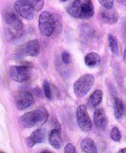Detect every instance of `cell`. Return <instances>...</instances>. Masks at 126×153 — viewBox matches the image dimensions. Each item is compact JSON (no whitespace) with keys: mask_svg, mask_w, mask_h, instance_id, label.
I'll use <instances>...</instances> for the list:
<instances>
[{"mask_svg":"<svg viewBox=\"0 0 126 153\" xmlns=\"http://www.w3.org/2000/svg\"><path fill=\"white\" fill-rule=\"evenodd\" d=\"M49 118V113L43 107L37 108L33 111L25 113L20 117V122L25 128L34 126H42Z\"/></svg>","mask_w":126,"mask_h":153,"instance_id":"cell-1","label":"cell"},{"mask_svg":"<svg viewBox=\"0 0 126 153\" xmlns=\"http://www.w3.org/2000/svg\"><path fill=\"white\" fill-rule=\"evenodd\" d=\"M68 13L75 18L88 19L94 16V6L91 0H74Z\"/></svg>","mask_w":126,"mask_h":153,"instance_id":"cell-2","label":"cell"},{"mask_svg":"<svg viewBox=\"0 0 126 153\" xmlns=\"http://www.w3.org/2000/svg\"><path fill=\"white\" fill-rule=\"evenodd\" d=\"M95 83L94 76L90 74H85L79 78L74 85H73V90L75 95L78 97H85L92 88L93 85Z\"/></svg>","mask_w":126,"mask_h":153,"instance_id":"cell-3","label":"cell"},{"mask_svg":"<svg viewBox=\"0 0 126 153\" xmlns=\"http://www.w3.org/2000/svg\"><path fill=\"white\" fill-rule=\"evenodd\" d=\"M40 32L47 37L52 36L54 33V19L52 14L48 11H43L39 16Z\"/></svg>","mask_w":126,"mask_h":153,"instance_id":"cell-4","label":"cell"},{"mask_svg":"<svg viewBox=\"0 0 126 153\" xmlns=\"http://www.w3.org/2000/svg\"><path fill=\"white\" fill-rule=\"evenodd\" d=\"M77 122L83 131H89L92 129V122L85 105H81L77 109Z\"/></svg>","mask_w":126,"mask_h":153,"instance_id":"cell-5","label":"cell"},{"mask_svg":"<svg viewBox=\"0 0 126 153\" xmlns=\"http://www.w3.org/2000/svg\"><path fill=\"white\" fill-rule=\"evenodd\" d=\"M3 19L5 23L7 25H9V27L13 29L16 33H20L24 28L23 22L19 18L18 14L16 11H11V10L5 11L3 13Z\"/></svg>","mask_w":126,"mask_h":153,"instance_id":"cell-6","label":"cell"},{"mask_svg":"<svg viewBox=\"0 0 126 153\" xmlns=\"http://www.w3.org/2000/svg\"><path fill=\"white\" fill-rule=\"evenodd\" d=\"M15 11L22 18L26 20H32L34 17V9L33 7L26 1V0H17L14 5Z\"/></svg>","mask_w":126,"mask_h":153,"instance_id":"cell-7","label":"cell"},{"mask_svg":"<svg viewBox=\"0 0 126 153\" xmlns=\"http://www.w3.org/2000/svg\"><path fill=\"white\" fill-rule=\"evenodd\" d=\"M10 76L16 82H25L30 78V68L24 65L12 66L10 68Z\"/></svg>","mask_w":126,"mask_h":153,"instance_id":"cell-8","label":"cell"},{"mask_svg":"<svg viewBox=\"0 0 126 153\" xmlns=\"http://www.w3.org/2000/svg\"><path fill=\"white\" fill-rule=\"evenodd\" d=\"M15 102L19 110H24L32 106L34 103L33 96L29 91H20L16 94Z\"/></svg>","mask_w":126,"mask_h":153,"instance_id":"cell-9","label":"cell"},{"mask_svg":"<svg viewBox=\"0 0 126 153\" xmlns=\"http://www.w3.org/2000/svg\"><path fill=\"white\" fill-rule=\"evenodd\" d=\"M17 52L24 56L35 57L40 53V42L38 40L29 41L17 49Z\"/></svg>","mask_w":126,"mask_h":153,"instance_id":"cell-10","label":"cell"},{"mask_svg":"<svg viewBox=\"0 0 126 153\" xmlns=\"http://www.w3.org/2000/svg\"><path fill=\"white\" fill-rule=\"evenodd\" d=\"M46 139V131L44 129H37L35 130L27 139V145L32 148L37 143H42Z\"/></svg>","mask_w":126,"mask_h":153,"instance_id":"cell-11","label":"cell"},{"mask_svg":"<svg viewBox=\"0 0 126 153\" xmlns=\"http://www.w3.org/2000/svg\"><path fill=\"white\" fill-rule=\"evenodd\" d=\"M94 123L99 130H105L108 123V119L103 108H98L94 112Z\"/></svg>","mask_w":126,"mask_h":153,"instance_id":"cell-12","label":"cell"},{"mask_svg":"<svg viewBox=\"0 0 126 153\" xmlns=\"http://www.w3.org/2000/svg\"><path fill=\"white\" fill-rule=\"evenodd\" d=\"M100 18L105 24L114 25L118 21V14L115 10L104 8L100 12Z\"/></svg>","mask_w":126,"mask_h":153,"instance_id":"cell-13","label":"cell"},{"mask_svg":"<svg viewBox=\"0 0 126 153\" xmlns=\"http://www.w3.org/2000/svg\"><path fill=\"white\" fill-rule=\"evenodd\" d=\"M49 142L50 144L56 149H59L62 146V139L60 135V131L59 129L52 130L49 134Z\"/></svg>","mask_w":126,"mask_h":153,"instance_id":"cell-14","label":"cell"},{"mask_svg":"<svg viewBox=\"0 0 126 153\" xmlns=\"http://www.w3.org/2000/svg\"><path fill=\"white\" fill-rule=\"evenodd\" d=\"M103 99V91L100 89H96L95 90L91 96L89 97L88 100H87V105L90 108H95L98 105H100V103L102 102Z\"/></svg>","mask_w":126,"mask_h":153,"instance_id":"cell-15","label":"cell"},{"mask_svg":"<svg viewBox=\"0 0 126 153\" xmlns=\"http://www.w3.org/2000/svg\"><path fill=\"white\" fill-rule=\"evenodd\" d=\"M80 147L82 151L86 153H96L97 152V148L93 140L90 138H85L82 140L80 143Z\"/></svg>","mask_w":126,"mask_h":153,"instance_id":"cell-16","label":"cell"},{"mask_svg":"<svg viewBox=\"0 0 126 153\" xmlns=\"http://www.w3.org/2000/svg\"><path fill=\"white\" fill-rule=\"evenodd\" d=\"M101 61V57L96 52H89L85 56V63L88 67H96Z\"/></svg>","mask_w":126,"mask_h":153,"instance_id":"cell-17","label":"cell"},{"mask_svg":"<svg viewBox=\"0 0 126 153\" xmlns=\"http://www.w3.org/2000/svg\"><path fill=\"white\" fill-rule=\"evenodd\" d=\"M113 109H114V115L116 119H120L124 112V106H123V103L122 101L118 98V97H114L113 98Z\"/></svg>","mask_w":126,"mask_h":153,"instance_id":"cell-18","label":"cell"},{"mask_svg":"<svg viewBox=\"0 0 126 153\" xmlns=\"http://www.w3.org/2000/svg\"><path fill=\"white\" fill-rule=\"evenodd\" d=\"M108 43H109L110 51H111L114 55H119L120 50H119L118 42H117V39H116L113 35H112V34H109V35H108Z\"/></svg>","mask_w":126,"mask_h":153,"instance_id":"cell-19","label":"cell"},{"mask_svg":"<svg viewBox=\"0 0 126 153\" xmlns=\"http://www.w3.org/2000/svg\"><path fill=\"white\" fill-rule=\"evenodd\" d=\"M54 19V33L53 35H58L62 31V20L61 16L58 14H52Z\"/></svg>","mask_w":126,"mask_h":153,"instance_id":"cell-20","label":"cell"},{"mask_svg":"<svg viewBox=\"0 0 126 153\" xmlns=\"http://www.w3.org/2000/svg\"><path fill=\"white\" fill-rule=\"evenodd\" d=\"M26 1L33 7L35 11H41L44 6L43 0H26Z\"/></svg>","mask_w":126,"mask_h":153,"instance_id":"cell-21","label":"cell"},{"mask_svg":"<svg viewBox=\"0 0 126 153\" xmlns=\"http://www.w3.org/2000/svg\"><path fill=\"white\" fill-rule=\"evenodd\" d=\"M110 138H111L113 140L116 141V142H118V141L121 140L122 134H121L120 130H119L117 127H113V128L112 129V131H111V132H110Z\"/></svg>","mask_w":126,"mask_h":153,"instance_id":"cell-22","label":"cell"},{"mask_svg":"<svg viewBox=\"0 0 126 153\" xmlns=\"http://www.w3.org/2000/svg\"><path fill=\"white\" fill-rule=\"evenodd\" d=\"M43 93L45 95V97L48 98V99H51V97H52V94H51V89H50V83L45 80L43 82Z\"/></svg>","mask_w":126,"mask_h":153,"instance_id":"cell-23","label":"cell"},{"mask_svg":"<svg viewBox=\"0 0 126 153\" xmlns=\"http://www.w3.org/2000/svg\"><path fill=\"white\" fill-rule=\"evenodd\" d=\"M99 4L106 9H112L113 7V0H98Z\"/></svg>","mask_w":126,"mask_h":153,"instance_id":"cell-24","label":"cell"},{"mask_svg":"<svg viewBox=\"0 0 126 153\" xmlns=\"http://www.w3.org/2000/svg\"><path fill=\"white\" fill-rule=\"evenodd\" d=\"M61 59H62V61L64 62L65 64H70V61H71V57H70V54L68 52V51H64L61 55Z\"/></svg>","mask_w":126,"mask_h":153,"instance_id":"cell-25","label":"cell"},{"mask_svg":"<svg viewBox=\"0 0 126 153\" xmlns=\"http://www.w3.org/2000/svg\"><path fill=\"white\" fill-rule=\"evenodd\" d=\"M64 152H66V153H75L76 152V148H75V146L73 144L69 143L64 148Z\"/></svg>","mask_w":126,"mask_h":153,"instance_id":"cell-26","label":"cell"},{"mask_svg":"<svg viewBox=\"0 0 126 153\" xmlns=\"http://www.w3.org/2000/svg\"><path fill=\"white\" fill-rule=\"evenodd\" d=\"M122 34H123V37H124L125 41H126V23H124L123 25H122Z\"/></svg>","mask_w":126,"mask_h":153,"instance_id":"cell-27","label":"cell"},{"mask_svg":"<svg viewBox=\"0 0 126 153\" xmlns=\"http://www.w3.org/2000/svg\"><path fill=\"white\" fill-rule=\"evenodd\" d=\"M117 1L122 5H126V0H117Z\"/></svg>","mask_w":126,"mask_h":153,"instance_id":"cell-28","label":"cell"},{"mask_svg":"<svg viewBox=\"0 0 126 153\" xmlns=\"http://www.w3.org/2000/svg\"><path fill=\"white\" fill-rule=\"evenodd\" d=\"M123 60H124V63L126 64V49L124 50V53H123Z\"/></svg>","mask_w":126,"mask_h":153,"instance_id":"cell-29","label":"cell"},{"mask_svg":"<svg viewBox=\"0 0 126 153\" xmlns=\"http://www.w3.org/2000/svg\"><path fill=\"white\" fill-rule=\"evenodd\" d=\"M119 152H120V153H124V152H126V148L120 149V150H119Z\"/></svg>","mask_w":126,"mask_h":153,"instance_id":"cell-30","label":"cell"},{"mask_svg":"<svg viewBox=\"0 0 126 153\" xmlns=\"http://www.w3.org/2000/svg\"><path fill=\"white\" fill-rule=\"evenodd\" d=\"M60 2H67V1H69V0H59Z\"/></svg>","mask_w":126,"mask_h":153,"instance_id":"cell-31","label":"cell"}]
</instances>
